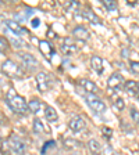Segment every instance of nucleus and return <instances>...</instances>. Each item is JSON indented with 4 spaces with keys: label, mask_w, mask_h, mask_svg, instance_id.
Masks as SVG:
<instances>
[{
    "label": "nucleus",
    "mask_w": 139,
    "mask_h": 155,
    "mask_svg": "<svg viewBox=\"0 0 139 155\" xmlns=\"http://www.w3.org/2000/svg\"><path fill=\"white\" fill-rule=\"evenodd\" d=\"M39 24H40V19H39V18H33L32 21H31V25H32V28H38Z\"/></svg>",
    "instance_id": "29"
},
{
    "label": "nucleus",
    "mask_w": 139,
    "mask_h": 155,
    "mask_svg": "<svg viewBox=\"0 0 139 155\" xmlns=\"http://www.w3.org/2000/svg\"><path fill=\"white\" fill-rule=\"evenodd\" d=\"M131 72H132L134 75H139V62L138 61L131 62Z\"/></svg>",
    "instance_id": "26"
},
{
    "label": "nucleus",
    "mask_w": 139,
    "mask_h": 155,
    "mask_svg": "<svg viewBox=\"0 0 139 155\" xmlns=\"http://www.w3.org/2000/svg\"><path fill=\"white\" fill-rule=\"evenodd\" d=\"M9 144H10V148L11 151H14L17 155H25V151H26V145L25 143L23 141V139L17 134H11L9 137Z\"/></svg>",
    "instance_id": "4"
},
{
    "label": "nucleus",
    "mask_w": 139,
    "mask_h": 155,
    "mask_svg": "<svg viewBox=\"0 0 139 155\" xmlns=\"http://www.w3.org/2000/svg\"><path fill=\"white\" fill-rule=\"evenodd\" d=\"M130 115H131V118H132L134 123H139V111L136 110V108H134V107L131 108Z\"/></svg>",
    "instance_id": "24"
},
{
    "label": "nucleus",
    "mask_w": 139,
    "mask_h": 155,
    "mask_svg": "<svg viewBox=\"0 0 139 155\" xmlns=\"http://www.w3.org/2000/svg\"><path fill=\"white\" fill-rule=\"evenodd\" d=\"M102 3H103V6L106 7L109 11H113V10L117 8V3L114 2V0H103Z\"/></svg>",
    "instance_id": "22"
},
{
    "label": "nucleus",
    "mask_w": 139,
    "mask_h": 155,
    "mask_svg": "<svg viewBox=\"0 0 139 155\" xmlns=\"http://www.w3.org/2000/svg\"><path fill=\"white\" fill-rule=\"evenodd\" d=\"M39 50H40V53L45 55L46 60H49V61H50V58L54 54V48H53V46L47 40H40L39 42Z\"/></svg>",
    "instance_id": "10"
},
{
    "label": "nucleus",
    "mask_w": 139,
    "mask_h": 155,
    "mask_svg": "<svg viewBox=\"0 0 139 155\" xmlns=\"http://www.w3.org/2000/svg\"><path fill=\"white\" fill-rule=\"evenodd\" d=\"M6 101L9 104V107L14 112H17L18 115H26L29 111V107L26 104L25 98L23 96H19L14 89H10L7 91V96H6Z\"/></svg>",
    "instance_id": "1"
},
{
    "label": "nucleus",
    "mask_w": 139,
    "mask_h": 155,
    "mask_svg": "<svg viewBox=\"0 0 139 155\" xmlns=\"http://www.w3.org/2000/svg\"><path fill=\"white\" fill-rule=\"evenodd\" d=\"M17 57L19 58L23 67L25 68V69H28V71H32V69L39 67L38 60H36L32 54H29V53H26V51H18L17 53Z\"/></svg>",
    "instance_id": "3"
},
{
    "label": "nucleus",
    "mask_w": 139,
    "mask_h": 155,
    "mask_svg": "<svg viewBox=\"0 0 139 155\" xmlns=\"http://www.w3.org/2000/svg\"><path fill=\"white\" fill-rule=\"evenodd\" d=\"M124 90L130 96H138L139 94V83L136 81H127L124 84Z\"/></svg>",
    "instance_id": "14"
},
{
    "label": "nucleus",
    "mask_w": 139,
    "mask_h": 155,
    "mask_svg": "<svg viewBox=\"0 0 139 155\" xmlns=\"http://www.w3.org/2000/svg\"><path fill=\"white\" fill-rule=\"evenodd\" d=\"M10 48V42L4 36H0V53H7Z\"/></svg>",
    "instance_id": "21"
},
{
    "label": "nucleus",
    "mask_w": 139,
    "mask_h": 155,
    "mask_svg": "<svg viewBox=\"0 0 139 155\" xmlns=\"http://www.w3.org/2000/svg\"><path fill=\"white\" fill-rule=\"evenodd\" d=\"M85 100H86L88 105L91 107L96 114H103L104 111H106V104H104L99 97L95 96V94H86V96H85Z\"/></svg>",
    "instance_id": "6"
},
{
    "label": "nucleus",
    "mask_w": 139,
    "mask_h": 155,
    "mask_svg": "<svg viewBox=\"0 0 139 155\" xmlns=\"http://www.w3.org/2000/svg\"><path fill=\"white\" fill-rule=\"evenodd\" d=\"M29 107V111L33 114H39V111H40V107H42V104H40V101L36 100V98H32V100L29 101L28 104Z\"/></svg>",
    "instance_id": "19"
},
{
    "label": "nucleus",
    "mask_w": 139,
    "mask_h": 155,
    "mask_svg": "<svg viewBox=\"0 0 139 155\" xmlns=\"http://www.w3.org/2000/svg\"><path fill=\"white\" fill-rule=\"evenodd\" d=\"M88 147H89V150H91L93 154H99L100 152V144L97 143V140H95V139H92V140H89V143H88Z\"/></svg>",
    "instance_id": "20"
},
{
    "label": "nucleus",
    "mask_w": 139,
    "mask_h": 155,
    "mask_svg": "<svg viewBox=\"0 0 139 155\" xmlns=\"http://www.w3.org/2000/svg\"><path fill=\"white\" fill-rule=\"evenodd\" d=\"M60 50L63 51V54H74L78 51V46H75L72 43L71 39H64V43L60 46Z\"/></svg>",
    "instance_id": "11"
},
{
    "label": "nucleus",
    "mask_w": 139,
    "mask_h": 155,
    "mask_svg": "<svg viewBox=\"0 0 139 155\" xmlns=\"http://www.w3.org/2000/svg\"><path fill=\"white\" fill-rule=\"evenodd\" d=\"M78 84H79V86L82 87V90H85L88 94H95V96H96V94L99 93V87L92 81H89V79H79Z\"/></svg>",
    "instance_id": "9"
},
{
    "label": "nucleus",
    "mask_w": 139,
    "mask_h": 155,
    "mask_svg": "<svg viewBox=\"0 0 139 155\" xmlns=\"http://www.w3.org/2000/svg\"><path fill=\"white\" fill-rule=\"evenodd\" d=\"M85 126H86V123H85L84 118H82V116H79V115L72 116L71 119H70V122H68V127H70L72 132H75V133L84 130Z\"/></svg>",
    "instance_id": "8"
},
{
    "label": "nucleus",
    "mask_w": 139,
    "mask_h": 155,
    "mask_svg": "<svg viewBox=\"0 0 139 155\" xmlns=\"http://www.w3.org/2000/svg\"><path fill=\"white\" fill-rule=\"evenodd\" d=\"M9 150L11 151L10 144H9V140H6V141H3V145H2V154H3V155H10Z\"/></svg>",
    "instance_id": "25"
},
{
    "label": "nucleus",
    "mask_w": 139,
    "mask_h": 155,
    "mask_svg": "<svg viewBox=\"0 0 139 155\" xmlns=\"http://www.w3.org/2000/svg\"><path fill=\"white\" fill-rule=\"evenodd\" d=\"M52 145H54V141L53 140H50V141H47L45 145H43V148H42V154H45V151L49 148V147H52Z\"/></svg>",
    "instance_id": "28"
},
{
    "label": "nucleus",
    "mask_w": 139,
    "mask_h": 155,
    "mask_svg": "<svg viewBox=\"0 0 139 155\" xmlns=\"http://www.w3.org/2000/svg\"><path fill=\"white\" fill-rule=\"evenodd\" d=\"M81 15L84 17L86 21H89L91 24H93V25H100V24H102L100 18H99V17H97L93 11H91V10H84V11L81 13Z\"/></svg>",
    "instance_id": "15"
},
{
    "label": "nucleus",
    "mask_w": 139,
    "mask_h": 155,
    "mask_svg": "<svg viewBox=\"0 0 139 155\" xmlns=\"http://www.w3.org/2000/svg\"><path fill=\"white\" fill-rule=\"evenodd\" d=\"M32 129H33V132L36 133V134H43L45 133V126H43V123L40 122V119H33V122H32Z\"/></svg>",
    "instance_id": "18"
},
{
    "label": "nucleus",
    "mask_w": 139,
    "mask_h": 155,
    "mask_svg": "<svg viewBox=\"0 0 139 155\" xmlns=\"http://www.w3.org/2000/svg\"><path fill=\"white\" fill-rule=\"evenodd\" d=\"M138 98H139V97H138Z\"/></svg>",
    "instance_id": "33"
},
{
    "label": "nucleus",
    "mask_w": 139,
    "mask_h": 155,
    "mask_svg": "<svg viewBox=\"0 0 139 155\" xmlns=\"http://www.w3.org/2000/svg\"><path fill=\"white\" fill-rule=\"evenodd\" d=\"M49 38H54V35H53L52 31H49Z\"/></svg>",
    "instance_id": "31"
},
{
    "label": "nucleus",
    "mask_w": 139,
    "mask_h": 155,
    "mask_svg": "<svg viewBox=\"0 0 139 155\" xmlns=\"http://www.w3.org/2000/svg\"><path fill=\"white\" fill-rule=\"evenodd\" d=\"M45 118L49 120V122H52V123H54V122H57L58 120L57 112H56V110L53 108V107H50V105H47L45 108Z\"/></svg>",
    "instance_id": "17"
},
{
    "label": "nucleus",
    "mask_w": 139,
    "mask_h": 155,
    "mask_svg": "<svg viewBox=\"0 0 139 155\" xmlns=\"http://www.w3.org/2000/svg\"><path fill=\"white\" fill-rule=\"evenodd\" d=\"M16 18H17V19H21L23 22H24V21H25V17H21V15H19V14H16Z\"/></svg>",
    "instance_id": "30"
},
{
    "label": "nucleus",
    "mask_w": 139,
    "mask_h": 155,
    "mask_svg": "<svg viewBox=\"0 0 139 155\" xmlns=\"http://www.w3.org/2000/svg\"><path fill=\"white\" fill-rule=\"evenodd\" d=\"M72 36L78 40H82V42H86L88 39H89V32H88V29L85 26H77L74 28L72 31Z\"/></svg>",
    "instance_id": "13"
},
{
    "label": "nucleus",
    "mask_w": 139,
    "mask_h": 155,
    "mask_svg": "<svg viewBox=\"0 0 139 155\" xmlns=\"http://www.w3.org/2000/svg\"><path fill=\"white\" fill-rule=\"evenodd\" d=\"M114 105H116V108H117V110L123 111V110H124V107H125V103H124V100H123V98H117V100L114 101Z\"/></svg>",
    "instance_id": "27"
},
{
    "label": "nucleus",
    "mask_w": 139,
    "mask_h": 155,
    "mask_svg": "<svg viewBox=\"0 0 139 155\" xmlns=\"http://www.w3.org/2000/svg\"><path fill=\"white\" fill-rule=\"evenodd\" d=\"M91 65L93 68V71L96 74H103V60L100 57H97V55H93L91 60Z\"/></svg>",
    "instance_id": "16"
},
{
    "label": "nucleus",
    "mask_w": 139,
    "mask_h": 155,
    "mask_svg": "<svg viewBox=\"0 0 139 155\" xmlns=\"http://www.w3.org/2000/svg\"><path fill=\"white\" fill-rule=\"evenodd\" d=\"M102 133H103L104 139H107V140H110L111 137H113V130H111V127L103 126V127H102Z\"/></svg>",
    "instance_id": "23"
},
{
    "label": "nucleus",
    "mask_w": 139,
    "mask_h": 155,
    "mask_svg": "<svg viewBox=\"0 0 139 155\" xmlns=\"http://www.w3.org/2000/svg\"><path fill=\"white\" fill-rule=\"evenodd\" d=\"M2 71H3L4 75H7V76H10V78H17V79H19V78L24 76L23 68L19 67L17 62H14L13 60H6V61L2 64Z\"/></svg>",
    "instance_id": "2"
},
{
    "label": "nucleus",
    "mask_w": 139,
    "mask_h": 155,
    "mask_svg": "<svg viewBox=\"0 0 139 155\" xmlns=\"http://www.w3.org/2000/svg\"><path fill=\"white\" fill-rule=\"evenodd\" d=\"M6 25H7V28L11 31V32L14 33V35H17V36H23V35H26V31L23 28V26L19 25L17 21H6Z\"/></svg>",
    "instance_id": "12"
},
{
    "label": "nucleus",
    "mask_w": 139,
    "mask_h": 155,
    "mask_svg": "<svg viewBox=\"0 0 139 155\" xmlns=\"http://www.w3.org/2000/svg\"><path fill=\"white\" fill-rule=\"evenodd\" d=\"M123 84H125V82H124V76L120 72H114V74H111L110 78L107 79V86H109L110 90L117 91L118 89H121Z\"/></svg>",
    "instance_id": "7"
},
{
    "label": "nucleus",
    "mask_w": 139,
    "mask_h": 155,
    "mask_svg": "<svg viewBox=\"0 0 139 155\" xmlns=\"http://www.w3.org/2000/svg\"><path fill=\"white\" fill-rule=\"evenodd\" d=\"M36 84H38L39 91L45 93V91H47L49 89L52 87L53 79L47 72H39V74L36 75Z\"/></svg>",
    "instance_id": "5"
},
{
    "label": "nucleus",
    "mask_w": 139,
    "mask_h": 155,
    "mask_svg": "<svg viewBox=\"0 0 139 155\" xmlns=\"http://www.w3.org/2000/svg\"><path fill=\"white\" fill-rule=\"evenodd\" d=\"M3 123V115H2V112H0V125Z\"/></svg>",
    "instance_id": "32"
}]
</instances>
